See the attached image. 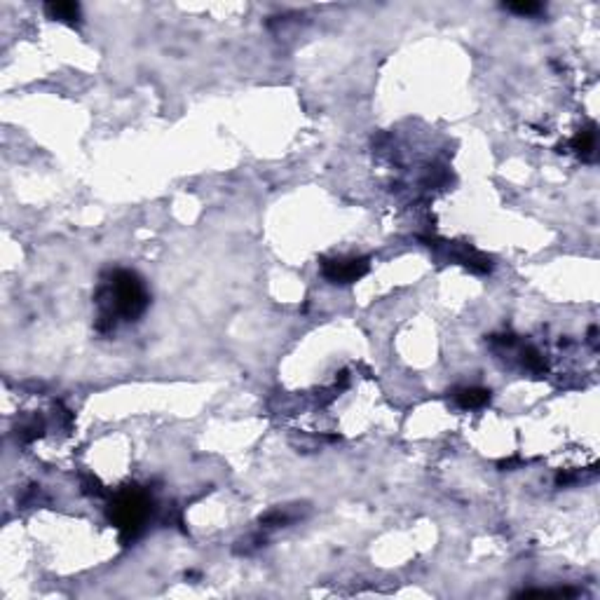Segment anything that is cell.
Instances as JSON below:
<instances>
[{"label":"cell","instance_id":"6da1fadb","mask_svg":"<svg viewBox=\"0 0 600 600\" xmlns=\"http://www.w3.org/2000/svg\"><path fill=\"white\" fill-rule=\"evenodd\" d=\"M99 331L113 329L117 319H136L148 305V291L134 272L117 270L99 291Z\"/></svg>","mask_w":600,"mask_h":600},{"label":"cell","instance_id":"52a82bcc","mask_svg":"<svg viewBox=\"0 0 600 600\" xmlns=\"http://www.w3.org/2000/svg\"><path fill=\"white\" fill-rule=\"evenodd\" d=\"M506 10L518 12V15H537L542 10V5L537 3H516V5H506Z\"/></svg>","mask_w":600,"mask_h":600},{"label":"cell","instance_id":"5b68a950","mask_svg":"<svg viewBox=\"0 0 600 600\" xmlns=\"http://www.w3.org/2000/svg\"><path fill=\"white\" fill-rule=\"evenodd\" d=\"M48 12L55 19H59V22H69L73 24L80 15V8L73 3H57V5H48Z\"/></svg>","mask_w":600,"mask_h":600},{"label":"cell","instance_id":"277c9868","mask_svg":"<svg viewBox=\"0 0 600 600\" xmlns=\"http://www.w3.org/2000/svg\"><path fill=\"white\" fill-rule=\"evenodd\" d=\"M455 401L462 408H481L490 401V392L481 387H464L455 392Z\"/></svg>","mask_w":600,"mask_h":600},{"label":"cell","instance_id":"7a4b0ae2","mask_svg":"<svg viewBox=\"0 0 600 600\" xmlns=\"http://www.w3.org/2000/svg\"><path fill=\"white\" fill-rule=\"evenodd\" d=\"M145 513H148V499H145V495H141V492H124V495H120V499L115 502V509H113L117 528L131 537H134L136 530L143 525Z\"/></svg>","mask_w":600,"mask_h":600},{"label":"cell","instance_id":"3957f363","mask_svg":"<svg viewBox=\"0 0 600 600\" xmlns=\"http://www.w3.org/2000/svg\"><path fill=\"white\" fill-rule=\"evenodd\" d=\"M369 272L366 258H336L324 263V277L333 284H352Z\"/></svg>","mask_w":600,"mask_h":600},{"label":"cell","instance_id":"8992f818","mask_svg":"<svg viewBox=\"0 0 600 600\" xmlns=\"http://www.w3.org/2000/svg\"><path fill=\"white\" fill-rule=\"evenodd\" d=\"M572 145H575V150H579L582 155H591V152L596 150V131H593V129L582 131V134L575 138V143H572Z\"/></svg>","mask_w":600,"mask_h":600}]
</instances>
